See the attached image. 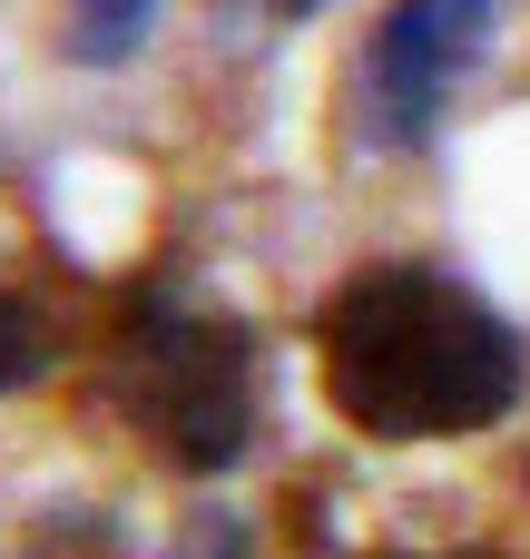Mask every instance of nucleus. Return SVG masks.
Returning <instances> with one entry per match:
<instances>
[{
  "label": "nucleus",
  "mask_w": 530,
  "mask_h": 559,
  "mask_svg": "<svg viewBox=\"0 0 530 559\" xmlns=\"http://www.w3.org/2000/svg\"><path fill=\"white\" fill-rule=\"evenodd\" d=\"M315 373L325 403L374 442H462L521 403V334L462 275L393 255L325 295Z\"/></svg>",
  "instance_id": "f257e3e1"
},
{
  "label": "nucleus",
  "mask_w": 530,
  "mask_h": 559,
  "mask_svg": "<svg viewBox=\"0 0 530 559\" xmlns=\"http://www.w3.org/2000/svg\"><path fill=\"white\" fill-rule=\"evenodd\" d=\"M98 393L108 413L187 481H216L256 452V413H266V354L236 314L197 305L177 275L138 285L128 314L108 324L98 354Z\"/></svg>",
  "instance_id": "f03ea898"
},
{
  "label": "nucleus",
  "mask_w": 530,
  "mask_h": 559,
  "mask_svg": "<svg viewBox=\"0 0 530 559\" xmlns=\"http://www.w3.org/2000/svg\"><path fill=\"white\" fill-rule=\"evenodd\" d=\"M492 10L502 0H393L354 59V108H364V147L413 157L443 138L462 79L492 49Z\"/></svg>",
  "instance_id": "7ed1b4c3"
},
{
  "label": "nucleus",
  "mask_w": 530,
  "mask_h": 559,
  "mask_svg": "<svg viewBox=\"0 0 530 559\" xmlns=\"http://www.w3.org/2000/svg\"><path fill=\"white\" fill-rule=\"evenodd\" d=\"M59 344H69V314H59V295L20 265V255H0V393H20V383H39L49 364H59Z\"/></svg>",
  "instance_id": "20e7f679"
},
{
  "label": "nucleus",
  "mask_w": 530,
  "mask_h": 559,
  "mask_svg": "<svg viewBox=\"0 0 530 559\" xmlns=\"http://www.w3.org/2000/svg\"><path fill=\"white\" fill-rule=\"evenodd\" d=\"M148 20H157V0H79V10H69V49H79L89 69H118V59L148 39Z\"/></svg>",
  "instance_id": "39448f33"
},
{
  "label": "nucleus",
  "mask_w": 530,
  "mask_h": 559,
  "mask_svg": "<svg viewBox=\"0 0 530 559\" xmlns=\"http://www.w3.org/2000/svg\"><path fill=\"white\" fill-rule=\"evenodd\" d=\"M256 10H275V20H305V10H325V0H256Z\"/></svg>",
  "instance_id": "423d86ee"
}]
</instances>
